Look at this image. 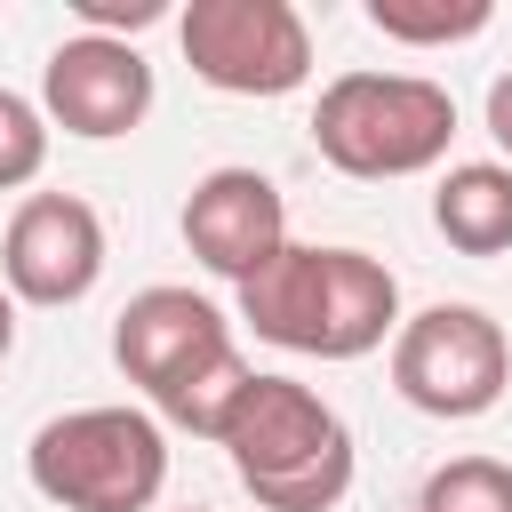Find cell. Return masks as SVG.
Listing matches in <instances>:
<instances>
[{"label": "cell", "mask_w": 512, "mask_h": 512, "mask_svg": "<svg viewBox=\"0 0 512 512\" xmlns=\"http://www.w3.org/2000/svg\"><path fill=\"white\" fill-rule=\"evenodd\" d=\"M240 320L304 360H360L400 328V280L392 264L360 248L288 240L256 280H240Z\"/></svg>", "instance_id": "cell-1"}, {"label": "cell", "mask_w": 512, "mask_h": 512, "mask_svg": "<svg viewBox=\"0 0 512 512\" xmlns=\"http://www.w3.org/2000/svg\"><path fill=\"white\" fill-rule=\"evenodd\" d=\"M112 360H120V376L128 384H144V400L176 424V432H200V440H216L224 432V416H232V400L248 392V360H240V344H232V328H224V312L208 304V296H192V288H136L128 304H120V320H112Z\"/></svg>", "instance_id": "cell-2"}, {"label": "cell", "mask_w": 512, "mask_h": 512, "mask_svg": "<svg viewBox=\"0 0 512 512\" xmlns=\"http://www.w3.org/2000/svg\"><path fill=\"white\" fill-rule=\"evenodd\" d=\"M216 448L264 512H336L352 488V424L296 376H248Z\"/></svg>", "instance_id": "cell-3"}, {"label": "cell", "mask_w": 512, "mask_h": 512, "mask_svg": "<svg viewBox=\"0 0 512 512\" xmlns=\"http://www.w3.org/2000/svg\"><path fill=\"white\" fill-rule=\"evenodd\" d=\"M456 136V96L424 72H344L312 104V144L336 176H424Z\"/></svg>", "instance_id": "cell-4"}, {"label": "cell", "mask_w": 512, "mask_h": 512, "mask_svg": "<svg viewBox=\"0 0 512 512\" xmlns=\"http://www.w3.org/2000/svg\"><path fill=\"white\" fill-rule=\"evenodd\" d=\"M24 472L56 512H152L168 488V432L144 408H72L32 432Z\"/></svg>", "instance_id": "cell-5"}, {"label": "cell", "mask_w": 512, "mask_h": 512, "mask_svg": "<svg viewBox=\"0 0 512 512\" xmlns=\"http://www.w3.org/2000/svg\"><path fill=\"white\" fill-rule=\"evenodd\" d=\"M392 384L408 408L464 424L488 416L512 384V344L480 304H424L416 320L392 328Z\"/></svg>", "instance_id": "cell-6"}, {"label": "cell", "mask_w": 512, "mask_h": 512, "mask_svg": "<svg viewBox=\"0 0 512 512\" xmlns=\"http://www.w3.org/2000/svg\"><path fill=\"white\" fill-rule=\"evenodd\" d=\"M176 40L184 64L224 96H288L312 72V32L288 0H192Z\"/></svg>", "instance_id": "cell-7"}, {"label": "cell", "mask_w": 512, "mask_h": 512, "mask_svg": "<svg viewBox=\"0 0 512 512\" xmlns=\"http://www.w3.org/2000/svg\"><path fill=\"white\" fill-rule=\"evenodd\" d=\"M104 280V224L72 192H32L0 240V288L16 304H80Z\"/></svg>", "instance_id": "cell-8"}, {"label": "cell", "mask_w": 512, "mask_h": 512, "mask_svg": "<svg viewBox=\"0 0 512 512\" xmlns=\"http://www.w3.org/2000/svg\"><path fill=\"white\" fill-rule=\"evenodd\" d=\"M40 104H48V120L64 136H88V144L128 136L152 112V64H144L136 40L72 32V40H56V56L40 72Z\"/></svg>", "instance_id": "cell-9"}, {"label": "cell", "mask_w": 512, "mask_h": 512, "mask_svg": "<svg viewBox=\"0 0 512 512\" xmlns=\"http://www.w3.org/2000/svg\"><path fill=\"white\" fill-rule=\"evenodd\" d=\"M184 248L216 272V280H256L280 248H288V200L264 168H208L184 192Z\"/></svg>", "instance_id": "cell-10"}, {"label": "cell", "mask_w": 512, "mask_h": 512, "mask_svg": "<svg viewBox=\"0 0 512 512\" xmlns=\"http://www.w3.org/2000/svg\"><path fill=\"white\" fill-rule=\"evenodd\" d=\"M432 224L464 256H504L512 248V168H496V160L448 168L440 192H432Z\"/></svg>", "instance_id": "cell-11"}, {"label": "cell", "mask_w": 512, "mask_h": 512, "mask_svg": "<svg viewBox=\"0 0 512 512\" xmlns=\"http://www.w3.org/2000/svg\"><path fill=\"white\" fill-rule=\"evenodd\" d=\"M488 0H368V24L400 48H448V40H472L488 32Z\"/></svg>", "instance_id": "cell-12"}, {"label": "cell", "mask_w": 512, "mask_h": 512, "mask_svg": "<svg viewBox=\"0 0 512 512\" xmlns=\"http://www.w3.org/2000/svg\"><path fill=\"white\" fill-rule=\"evenodd\" d=\"M416 512H512V464L504 456H456L424 480Z\"/></svg>", "instance_id": "cell-13"}, {"label": "cell", "mask_w": 512, "mask_h": 512, "mask_svg": "<svg viewBox=\"0 0 512 512\" xmlns=\"http://www.w3.org/2000/svg\"><path fill=\"white\" fill-rule=\"evenodd\" d=\"M40 160H48V120H40V104H24L16 88H0V192L32 184Z\"/></svg>", "instance_id": "cell-14"}, {"label": "cell", "mask_w": 512, "mask_h": 512, "mask_svg": "<svg viewBox=\"0 0 512 512\" xmlns=\"http://www.w3.org/2000/svg\"><path fill=\"white\" fill-rule=\"evenodd\" d=\"M72 16H80V32H104V40H120V32H144V24H160V16H168V0H72Z\"/></svg>", "instance_id": "cell-15"}, {"label": "cell", "mask_w": 512, "mask_h": 512, "mask_svg": "<svg viewBox=\"0 0 512 512\" xmlns=\"http://www.w3.org/2000/svg\"><path fill=\"white\" fill-rule=\"evenodd\" d=\"M488 136L512 152V72H496V80H488Z\"/></svg>", "instance_id": "cell-16"}, {"label": "cell", "mask_w": 512, "mask_h": 512, "mask_svg": "<svg viewBox=\"0 0 512 512\" xmlns=\"http://www.w3.org/2000/svg\"><path fill=\"white\" fill-rule=\"evenodd\" d=\"M8 352H16V296L0 288V360H8Z\"/></svg>", "instance_id": "cell-17"}, {"label": "cell", "mask_w": 512, "mask_h": 512, "mask_svg": "<svg viewBox=\"0 0 512 512\" xmlns=\"http://www.w3.org/2000/svg\"><path fill=\"white\" fill-rule=\"evenodd\" d=\"M192 512H208V504H192Z\"/></svg>", "instance_id": "cell-18"}]
</instances>
